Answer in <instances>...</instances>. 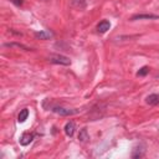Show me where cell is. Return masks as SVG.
<instances>
[{
	"instance_id": "1",
	"label": "cell",
	"mask_w": 159,
	"mask_h": 159,
	"mask_svg": "<svg viewBox=\"0 0 159 159\" xmlns=\"http://www.w3.org/2000/svg\"><path fill=\"white\" fill-rule=\"evenodd\" d=\"M48 61L51 63H56V65H63V66L71 65V60L66 56H62V55H51L48 57Z\"/></svg>"
},
{
	"instance_id": "2",
	"label": "cell",
	"mask_w": 159,
	"mask_h": 159,
	"mask_svg": "<svg viewBox=\"0 0 159 159\" xmlns=\"http://www.w3.org/2000/svg\"><path fill=\"white\" fill-rule=\"evenodd\" d=\"M51 111L57 113V114H60V116H72V114L78 113L77 109H70V108H63V107H58V106L52 107Z\"/></svg>"
},
{
	"instance_id": "3",
	"label": "cell",
	"mask_w": 159,
	"mask_h": 159,
	"mask_svg": "<svg viewBox=\"0 0 159 159\" xmlns=\"http://www.w3.org/2000/svg\"><path fill=\"white\" fill-rule=\"evenodd\" d=\"M35 133H30V132H25L22 133V135L20 137V144L21 145H27L32 142V139L35 138Z\"/></svg>"
},
{
	"instance_id": "4",
	"label": "cell",
	"mask_w": 159,
	"mask_h": 159,
	"mask_svg": "<svg viewBox=\"0 0 159 159\" xmlns=\"http://www.w3.org/2000/svg\"><path fill=\"white\" fill-rule=\"evenodd\" d=\"M63 130H65V134H66L67 137H73L75 130H76V124H75V122H72V120L67 122V123L65 124Z\"/></svg>"
},
{
	"instance_id": "5",
	"label": "cell",
	"mask_w": 159,
	"mask_h": 159,
	"mask_svg": "<svg viewBox=\"0 0 159 159\" xmlns=\"http://www.w3.org/2000/svg\"><path fill=\"white\" fill-rule=\"evenodd\" d=\"M109 27H111V22H109L108 20H102V21L97 25V31H98L99 34H104V32H107V31L109 30Z\"/></svg>"
},
{
	"instance_id": "6",
	"label": "cell",
	"mask_w": 159,
	"mask_h": 159,
	"mask_svg": "<svg viewBox=\"0 0 159 159\" xmlns=\"http://www.w3.org/2000/svg\"><path fill=\"white\" fill-rule=\"evenodd\" d=\"M34 35H35L36 39H40V40H47V39H50V37L53 36V34L51 31H48V30H41V31L35 32Z\"/></svg>"
},
{
	"instance_id": "7",
	"label": "cell",
	"mask_w": 159,
	"mask_h": 159,
	"mask_svg": "<svg viewBox=\"0 0 159 159\" xmlns=\"http://www.w3.org/2000/svg\"><path fill=\"white\" fill-rule=\"evenodd\" d=\"M145 103L149 104V106H157V104H159V94H157V93L149 94L145 98Z\"/></svg>"
},
{
	"instance_id": "8",
	"label": "cell",
	"mask_w": 159,
	"mask_h": 159,
	"mask_svg": "<svg viewBox=\"0 0 159 159\" xmlns=\"http://www.w3.org/2000/svg\"><path fill=\"white\" fill-rule=\"evenodd\" d=\"M159 16L157 15H150V14H138V15H133L130 17V21L134 20H142V19H158Z\"/></svg>"
},
{
	"instance_id": "9",
	"label": "cell",
	"mask_w": 159,
	"mask_h": 159,
	"mask_svg": "<svg viewBox=\"0 0 159 159\" xmlns=\"http://www.w3.org/2000/svg\"><path fill=\"white\" fill-rule=\"evenodd\" d=\"M27 117H29V109H27V108H24V109L19 113V116H17V122H19V123H24V122L27 119Z\"/></svg>"
},
{
	"instance_id": "10",
	"label": "cell",
	"mask_w": 159,
	"mask_h": 159,
	"mask_svg": "<svg viewBox=\"0 0 159 159\" xmlns=\"http://www.w3.org/2000/svg\"><path fill=\"white\" fill-rule=\"evenodd\" d=\"M78 139H80L81 142H87V140L89 139V135H88V132H87L86 128H82V129L80 130V133H78Z\"/></svg>"
},
{
	"instance_id": "11",
	"label": "cell",
	"mask_w": 159,
	"mask_h": 159,
	"mask_svg": "<svg viewBox=\"0 0 159 159\" xmlns=\"http://www.w3.org/2000/svg\"><path fill=\"white\" fill-rule=\"evenodd\" d=\"M5 46H6V47H19V48H22V50H25V51L31 50V48H29L27 46H25V45H22V43H17V42H9V43H5Z\"/></svg>"
},
{
	"instance_id": "12",
	"label": "cell",
	"mask_w": 159,
	"mask_h": 159,
	"mask_svg": "<svg viewBox=\"0 0 159 159\" xmlns=\"http://www.w3.org/2000/svg\"><path fill=\"white\" fill-rule=\"evenodd\" d=\"M149 73V67L148 66H143L138 72H137V76L138 77H143V76H147Z\"/></svg>"
},
{
	"instance_id": "13",
	"label": "cell",
	"mask_w": 159,
	"mask_h": 159,
	"mask_svg": "<svg viewBox=\"0 0 159 159\" xmlns=\"http://www.w3.org/2000/svg\"><path fill=\"white\" fill-rule=\"evenodd\" d=\"M143 154H144V149L135 148L134 152L132 153V158H140V157H143Z\"/></svg>"
},
{
	"instance_id": "14",
	"label": "cell",
	"mask_w": 159,
	"mask_h": 159,
	"mask_svg": "<svg viewBox=\"0 0 159 159\" xmlns=\"http://www.w3.org/2000/svg\"><path fill=\"white\" fill-rule=\"evenodd\" d=\"M73 4L77 5L78 7H83L86 5V1L84 0H73Z\"/></svg>"
},
{
	"instance_id": "15",
	"label": "cell",
	"mask_w": 159,
	"mask_h": 159,
	"mask_svg": "<svg viewBox=\"0 0 159 159\" xmlns=\"http://www.w3.org/2000/svg\"><path fill=\"white\" fill-rule=\"evenodd\" d=\"M9 1H11L12 4H15L16 6H21V5L24 4V1H22V0H9Z\"/></svg>"
}]
</instances>
